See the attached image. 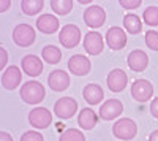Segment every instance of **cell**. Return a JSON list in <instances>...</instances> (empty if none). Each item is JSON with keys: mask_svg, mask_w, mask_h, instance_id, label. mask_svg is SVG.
<instances>
[{"mask_svg": "<svg viewBox=\"0 0 158 141\" xmlns=\"http://www.w3.org/2000/svg\"><path fill=\"white\" fill-rule=\"evenodd\" d=\"M44 86L38 81H27L24 86H21V98L29 105H38L44 100Z\"/></svg>", "mask_w": 158, "mask_h": 141, "instance_id": "obj_1", "label": "cell"}, {"mask_svg": "<svg viewBox=\"0 0 158 141\" xmlns=\"http://www.w3.org/2000/svg\"><path fill=\"white\" fill-rule=\"evenodd\" d=\"M112 133H114L115 138L123 139V141L133 139L138 133V125L133 119H130V118H120L112 125Z\"/></svg>", "mask_w": 158, "mask_h": 141, "instance_id": "obj_2", "label": "cell"}, {"mask_svg": "<svg viewBox=\"0 0 158 141\" xmlns=\"http://www.w3.org/2000/svg\"><path fill=\"white\" fill-rule=\"evenodd\" d=\"M59 40H60V45L63 48L73 49L79 45V41H81V30H79V27L74 25V24H67L60 30Z\"/></svg>", "mask_w": 158, "mask_h": 141, "instance_id": "obj_3", "label": "cell"}, {"mask_svg": "<svg viewBox=\"0 0 158 141\" xmlns=\"http://www.w3.org/2000/svg\"><path fill=\"white\" fill-rule=\"evenodd\" d=\"M13 41L19 48H27L35 41V29L29 24H19L13 30Z\"/></svg>", "mask_w": 158, "mask_h": 141, "instance_id": "obj_4", "label": "cell"}, {"mask_svg": "<svg viewBox=\"0 0 158 141\" xmlns=\"http://www.w3.org/2000/svg\"><path fill=\"white\" fill-rule=\"evenodd\" d=\"M77 111V101L71 97H62L56 101L54 113L59 119H71Z\"/></svg>", "mask_w": 158, "mask_h": 141, "instance_id": "obj_5", "label": "cell"}, {"mask_svg": "<svg viewBox=\"0 0 158 141\" xmlns=\"http://www.w3.org/2000/svg\"><path fill=\"white\" fill-rule=\"evenodd\" d=\"M131 95H133V98L136 101H141V103L150 100L152 95H153L152 83L147 81V79H136V81H133V84H131Z\"/></svg>", "mask_w": 158, "mask_h": 141, "instance_id": "obj_6", "label": "cell"}, {"mask_svg": "<svg viewBox=\"0 0 158 141\" xmlns=\"http://www.w3.org/2000/svg\"><path fill=\"white\" fill-rule=\"evenodd\" d=\"M106 21V11L98 5H92L84 11V22L90 29H98Z\"/></svg>", "mask_w": 158, "mask_h": 141, "instance_id": "obj_7", "label": "cell"}, {"mask_svg": "<svg viewBox=\"0 0 158 141\" xmlns=\"http://www.w3.org/2000/svg\"><path fill=\"white\" fill-rule=\"evenodd\" d=\"M29 122H30L32 127H35V129H40V130H41V129H48V127L51 125V122H52V114L46 108L38 106V108L30 111Z\"/></svg>", "mask_w": 158, "mask_h": 141, "instance_id": "obj_8", "label": "cell"}, {"mask_svg": "<svg viewBox=\"0 0 158 141\" xmlns=\"http://www.w3.org/2000/svg\"><path fill=\"white\" fill-rule=\"evenodd\" d=\"M123 113V105L120 100L117 98H109L106 100L100 108V118L104 121H112L115 118H118Z\"/></svg>", "mask_w": 158, "mask_h": 141, "instance_id": "obj_9", "label": "cell"}, {"mask_svg": "<svg viewBox=\"0 0 158 141\" xmlns=\"http://www.w3.org/2000/svg\"><path fill=\"white\" fill-rule=\"evenodd\" d=\"M84 49H85V53L90 54V56L101 54V51L104 49L101 33H98L95 30H90L89 33H85V36H84Z\"/></svg>", "mask_w": 158, "mask_h": 141, "instance_id": "obj_10", "label": "cell"}, {"mask_svg": "<svg viewBox=\"0 0 158 141\" xmlns=\"http://www.w3.org/2000/svg\"><path fill=\"white\" fill-rule=\"evenodd\" d=\"M22 81V71L18 65H10L6 67L5 73L2 75V86L6 91H15Z\"/></svg>", "mask_w": 158, "mask_h": 141, "instance_id": "obj_11", "label": "cell"}, {"mask_svg": "<svg viewBox=\"0 0 158 141\" xmlns=\"http://www.w3.org/2000/svg\"><path fill=\"white\" fill-rule=\"evenodd\" d=\"M106 43H108V48L112 49V51H120L125 48L127 45V35L123 32V29L120 27H111L106 33Z\"/></svg>", "mask_w": 158, "mask_h": 141, "instance_id": "obj_12", "label": "cell"}, {"mask_svg": "<svg viewBox=\"0 0 158 141\" xmlns=\"http://www.w3.org/2000/svg\"><path fill=\"white\" fill-rule=\"evenodd\" d=\"M90 60L82 56V54H74L73 57H70L68 60V70L70 73L76 75V76H85L90 71Z\"/></svg>", "mask_w": 158, "mask_h": 141, "instance_id": "obj_13", "label": "cell"}, {"mask_svg": "<svg viewBox=\"0 0 158 141\" xmlns=\"http://www.w3.org/2000/svg\"><path fill=\"white\" fill-rule=\"evenodd\" d=\"M127 63H128L130 70H133L136 73H141V71L146 70L147 65H149V56L144 53V51H141V49H135V51H131V53L128 54Z\"/></svg>", "mask_w": 158, "mask_h": 141, "instance_id": "obj_14", "label": "cell"}, {"mask_svg": "<svg viewBox=\"0 0 158 141\" xmlns=\"http://www.w3.org/2000/svg\"><path fill=\"white\" fill-rule=\"evenodd\" d=\"M48 84L52 91L56 92H63L65 89L70 86V75L63 70H54L49 73Z\"/></svg>", "mask_w": 158, "mask_h": 141, "instance_id": "obj_15", "label": "cell"}, {"mask_svg": "<svg viewBox=\"0 0 158 141\" xmlns=\"http://www.w3.org/2000/svg\"><path fill=\"white\" fill-rule=\"evenodd\" d=\"M21 67L24 70L25 75L32 76V78H35V76L41 75L43 73V60L33 56V54H29V56H24L22 60H21Z\"/></svg>", "mask_w": 158, "mask_h": 141, "instance_id": "obj_16", "label": "cell"}, {"mask_svg": "<svg viewBox=\"0 0 158 141\" xmlns=\"http://www.w3.org/2000/svg\"><path fill=\"white\" fill-rule=\"evenodd\" d=\"M108 87H109V91L112 92H120L123 91V89L127 87V83H128V76L123 70L120 68H114L109 71L108 75Z\"/></svg>", "mask_w": 158, "mask_h": 141, "instance_id": "obj_17", "label": "cell"}, {"mask_svg": "<svg viewBox=\"0 0 158 141\" xmlns=\"http://www.w3.org/2000/svg\"><path fill=\"white\" fill-rule=\"evenodd\" d=\"M60 21L54 15H41L36 19V29L43 33H56L59 30Z\"/></svg>", "mask_w": 158, "mask_h": 141, "instance_id": "obj_18", "label": "cell"}, {"mask_svg": "<svg viewBox=\"0 0 158 141\" xmlns=\"http://www.w3.org/2000/svg\"><path fill=\"white\" fill-rule=\"evenodd\" d=\"M82 94H84V100L87 101L89 105H98V103H101L103 98H104V92H103L101 86H98L95 83L87 84L84 87Z\"/></svg>", "mask_w": 158, "mask_h": 141, "instance_id": "obj_19", "label": "cell"}, {"mask_svg": "<svg viewBox=\"0 0 158 141\" xmlns=\"http://www.w3.org/2000/svg\"><path fill=\"white\" fill-rule=\"evenodd\" d=\"M98 116L95 114L94 109L90 108H82V111H79V116H77V124L81 129L84 130H92L94 127L97 125Z\"/></svg>", "mask_w": 158, "mask_h": 141, "instance_id": "obj_20", "label": "cell"}, {"mask_svg": "<svg viewBox=\"0 0 158 141\" xmlns=\"http://www.w3.org/2000/svg\"><path fill=\"white\" fill-rule=\"evenodd\" d=\"M41 57L43 60H46L48 63H51V65H54V63H59L60 59H62V51L54 46V45H48L43 48L41 51Z\"/></svg>", "mask_w": 158, "mask_h": 141, "instance_id": "obj_21", "label": "cell"}, {"mask_svg": "<svg viewBox=\"0 0 158 141\" xmlns=\"http://www.w3.org/2000/svg\"><path fill=\"white\" fill-rule=\"evenodd\" d=\"M123 27L130 32V33H139L142 30V22L139 19V16L133 15V13H128L123 18Z\"/></svg>", "mask_w": 158, "mask_h": 141, "instance_id": "obj_22", "label": "cell"}, {"mask_svg": "<svg viewBox=\"0 0 158 141\" xmlns=\"http://www.w3.org/2000/svg\"><path fill=\"white\" fill-rule=\"evenodd\" d=\"M44 2L43 0H22L21 2V8L27 16H35L40 11L43 10Z\"/></svg>", "mask_w": 158, "mask_h": 141, "instance_id": "obj_23", "label": "cell"}, {"mask_svg": "<svg viewBox=\"0 0 158 141\" xmlns=\"http://www.w3.org/2000/svg\"><path fill=\"white\" fill-rule=\"evenodd\" d=\"M51 8H52L54 13H57V15L65 16V15H68V13L71 11L73 2H71V0H52V2H51Z\"/></svg>", "mask_w": 158, "mask_h": 141, "instance_id": "obj_24", "label": "cell"}, {"mask_svg": "<svg viewBox=\"0 0 158 141\" xmlns=\"http://www.w3.org/2000/svg\"><path fill=\"white\" fill-rule=\"evenodd\" d=\"M142 19L147 25H158V6H149L144 10V15H142Z\"/></svg>", "mask_w": 158, "mask_h": 141, "instance_id": "obj_25", "label": "cell"}, {"mask_svg": "<svg viewBox=\"0 0 158 141\" xmlns=\"http://www.w3.org/2000/svg\"><path fill=\"white\" fill-rule=\"evenodd\" d=\"M60 141H85V136L77 129H68L60 135Z\"/></svg>", "mask_w": 158, "mask_h": 141, "instance_id": "obj_26", "label": "cell"}, {"mask_svg": "<svg viewBox=\"0 0 158 141\" xmlns=\"http://www.w3.org/2000/svg\"><path fill=\"white\" fill-rule=\"evenodd\" d=\"M146 45L152 51H158V32H155V30L146 32Z\"/></svg>", "mask_w": 158, "mask_h": 141, "instance_id": "obj_27", "label": "cell"}, {"mask_svg": "<svg viewBox=\"0 0 158 141\" xmlns=\"http://www.w3.org/2000/svg\"><path fill=\"white\" fill-rule=\"evenodd\" d=\"M21 141H43V135L33 130H29L21 136Z\"/></svg>", "mask_w": 158, "mask_h": 141, "instance_id": "obj_28", "label": "cell"}, {"mask_svg": "<svg viewBox=\"0 0 158 141\" xmlns=\"http://www.w3.org/2000/svg\"><path fill=\"white\" fill-rule=\"evenodd\" d=\"M6 62H8V53L5 48L0 46V71L6 67Z\"/></svg>", "mask_w": 158, "mask_h": 141, "instance_id": "obj_29", "label": "cell"}, {"mask_svg": "<svg viewBox=\"0 0 158 141\" xmlns=\"http://www.w3.org/2000/svg\"><path fill=\"white\" fill-rule=\"evenodd\" d=\"M141 5V0H133V2H128V0H120V6L127 8V10H133L138 8Z\"/></svg>", "mask_w": 158, "mask_h": 141, "instance_id": "obj_30", "label": "cell"}, {"mask_svg": "<svg viewBox=\"0 0 158 141\" xmlns=\"http://www.w3.org/2000/svg\"><path fill=\"white\" fill-rule=\"evenodd\" d=\"M150 113H152V116L158 119V97L152 100V103H150Z\"/></svg>", "mask_w": 158, "mask_h": 141, "instance_id": "obj_31", "label": "cell"}, {"mask_svg": "<svg viewBox=\"0 0 158 141\" xmlns=\"http://www.w3.org/2000/svg\"><path fill=\"white\" fill-rule=\"evenodd\" d=\"M10 6H11V2H10V0H0V13L6 11Z\"/></svg>", "mask_w": 158, "mask_h": 141, "instance_id": "obj_32", "label": "cell"}, {"mask_svg": "<svg viewBox=\"0 0 158 141\" xmlns=\"http://www.w3.org/2000/svg\"><path fill=\"white\" fill-rule=\"evenodd\" d=\"M0 141H13V138L6 132H0Z\"/></svg>", "mask_w": 158, "mask_h": 141, "instance_id": "obj_33", "label": "cell"}, {"mask_svg": "<svg viewBox=\"0 0 158 141\" xmlns=\"http://www.w3.org/2000/svg\"><path fill=\"white\" fill-rule=\"evenodd\" d=\"M149 141H158V130H153L149 135Z\"/></svg>", "mask_w": 158, "mask_h": 141, "instance_id": "obj_34", "label": "cell"}]
</instances>
